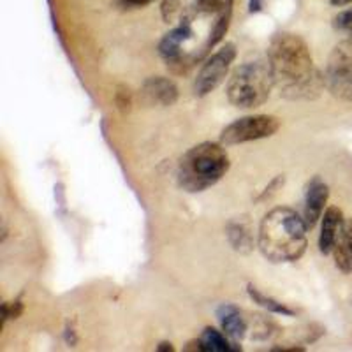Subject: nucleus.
Wrapping results in <instances>:
<instances>
[{"instance_id":"f257e3e1","label":"nucleus","mask_w":352,"mask_h":352,"mask_svg":"<svg viewBox=\"0 0 352 352\" xmlns=\"http://www.w3.org/2000/svg\"><path fill=\"white\" fill-rule=\"evenodd\" d=\"M268 64L275 87L291 100L316 99L326 87L324 76L316 69L312 53L296 34H276L270 43Z\"/></svg>"},{"instance_id":"f03ea898","label":"nucleus","mask_w":352,"mask_h":352,"mask_svg":"<svg viewBox=\"0 0 352 352\" xmlns=\"http://www.w3.org/2000/svg\"><path fill=\"white\" fill-rule=\"evenodd\" d=\"M308 226L303 217L287 206L264 215L259 226L257 245L272 263H294L307 250Z\"/></svg>"},{"instance_id":"7ed1b4c3","label":"nucleus","mask_w":352,"mask_h":352,"mask_svg":"<svg viewBox=\"0 0 352 352\" xmlns=\"http://www.w3.org/2000/svg\"><path fill=\"white\" fill-rule=\"evenodd\" d=\"M229 166V155L222 144L210 141L196 144L178 162V185L185 192H203L224 178Z\"/></svg>"},{"instance_id":"20e7f679","label":"nucleus","mask_w":352,"mask_h":352,"mask_svg":"<svg viewBox=\"0 0 352 352\" xmlns=\"http://www.w3.org/2000/svg\"><path fill=\"white\" fill-rule=\"evenodd\" d=\"M273 87H275V78L270 64L256 60L247 62L232 71L226 94L232 106L252 109L259 108L268 100Z\"/></svg>"},{"instance_id":"39448f33","label":"nucleus","mask_w":352,"mask_h":352,"mask_svg":"<svg viewBox=\"0 0 352 352\" xmlns=\"http://www.w3.org/2000/svg\"><path fill=\"white\" fill-rule=\"evenodd\" d=\"M280 129V120L273 115H252L238 118L220 132L222 144H241L272 138Z\"/></svg>"},{"instance_id":"423d86ee","label":"nucleus","mask_w":352,"mask_h":352,"mask_svg":"<svg viewBox=\"0 0 352 352\" xmlns=\"http://www.w3.org/2000/svg\"><path fill=\"white\" fill-rule=\"evenodd\" d=\"M324 83L335 97L352 100V43L335 46L326 65Z\"/></svg>"},{"instance_id":"0eeeda50","label":"nucleus","mask_w":352,"mask_h":352,"mask_svg":"<svg viewBox=\"0 0 352 352\" xmlns=\"http://www.w3.org/2000/svg\"><path fill=\"white\" fill-rule=\"evenodd\" d=\"M234 58H236V48L231 43H228L219 52L210 55L204 60L199 72H197V78L194 81V94L197 97H204L212 94L226 80Z\"/></svg>"},{"instance_id":"6e6552de","label":"nucleus","mask_w":352,"mask_h":352,"mask_svg":"<svg viewBox=\"0 0 352 352\" xmlns=\"http://www.w3.org/2000/svg\"><path fill=\"white\" fill-rule=\"evenodd\" d=\"M329 188L319 176L308 182L307 190H305V206H303V219L307 222L308 229H314L316 224L324 215V206L328 203Z\"/></svg>"},{"instance_id":"1a4fd4ad","label":"nucleus","mask_w":352,"mask_h":352,"mask_svg":"<svg viewBox=\"0 0 352 352\" xmlns=\"http://www.w3.org/2000/svg\"><path fill=\"white\" fill-rule=\"evenodd\" d=\"M140 97L148 106H173L178 99V87L168 78L153 76L144 81Z\"/></svg>"},{"instance_id":"9d476101","label":"nucleus","mask_w":352,"mask_h":352,"mask_svg":"<svg viewBox=\"0 0 352 352\" xmlns=\"http://www.w3.org/2000/svg\"><path fill=\"white\" fill-rule=\"evenodd\" d=\"M345 220L344 213L340 208L336 206H329L322 215V226H320V234H319V250L324 256L333 252L335 241L340 234L342 228H344Z\"/></svg>"},{"instance_id":"9b49d317","label":"nucleus","mask_w":352,"mask_h":352,"mask_svg":"<svg viewBox=\"0 0 352 352\" xmlns=\"http://www.w3.org/2000/svg\"><path fill=\"white\" fill-rule=\"evenodd\" d=\"M331 254L335 256L336 268L345 275L352 273V219L345 220Z\"/></svg>"},{"instance_id":"f8f14e48","label":"nucleus","mask_w":352,"mask_h":352,"mask_svg":"<svg viewBox=\"0 0 352 352\" xmlns=\"http://www.w3.org/2000/svg\"><path fill=\"white\" fill-rule=\"evenodd\" d=\"M219 320L220 326L224 329L226 335L234 342H240L247 335V322L241 317L240 310L232 305H222L219 308Z\"/></svg>"},{"instance_id":"ddd939ff","label":"nucleus","mask_w":352,"mask_h":352,"mask_svg":"<svg viewBox=\"0 0 352 352\" xmlns=\"http://www.w3.org/2000/svg\"><path fill=\"white\" fill-rule=\"evenodd\" d=\"M228 236L234 250H238V252L248 254L254 248L252 229L243 220H234L229 224Z\"/></svg>"},{"instance_id":"4468645a","label":"nucleus","mask_w":352,"mask_h":352,"mask_svg":"<svg viewBox=\"0 0 352 352\" xmlns=\"http://www.w3.org/2000/svg\"><path fill=\"white\" fill-rule=\"evenodd\" d=\"M201 351L208 352H228V351H238L236 347H232L234 344H229V340L220 331L213 328H206L199 336Z\"/></svg>"},{"instance_id":"2eb2a0df","label":"nucleus","mask_w":352,"mask_h":352,"mask_svg":"<svg viewBox=\"0 0 352 352\" xmlns=\"http://www.w3.org/2000/svg\"><path fill=\"white\" fill-rule=\"evenodd\" d=\"M247 292H248V296L254 300V303H257L259 307L266 308L268 312L278 314V316H287V317L294 316V310H291L289 307H285V305L280 303V301H276V300H273V298L263 294V292H261L259 289L254 287V285H248Z\"/></svg>"},{"instance_id":"dca6fc26","label":"nucleus","mask_w":352,"mask_h":352,"mask_svg":"<svg viewBox=\"0 0 352 352\" xmlns=\"http://www.w3.org/2000/svg\"><path fill=\"white\" fill-rule=\"evenodd\" d=\"M115 102L118 106L122 113H127L131 111V106H132V94H131V88L129 87H118L115 94Z\"/></svg>"},{"instance_id":"f3484780","label":"nucleus","mask_w":352,"mask_h":352,"mask_svg":"<svg viewBox=\"0 0 352 352\" xmlns=\"http://www.w3.org/2000/svg\"><path fill=\"white\" fill-rule=\"evenodd\" d=\"M196 8L201 14H210V12H220L228 0H194Z\"/></svg>"},{"instance_id":"a211bd4d","label":"nucleus","mask_w":352,"mask_h":352,"mask_svg":"<svg viewBox=\"0 0 352 352\" xmlns=\"http://www.w3.org/2000/svg\"><path fill=\"white\" fill-rule=\"evenodd\" d=\"M335 27L352 39V9L342 11L340 14L335 18Z\"/></svg>"},{"instance_id":"6ab92c4d","label":"nucleus","mask_w":352,"mask_h":352,"mask_svg":"<svg viewBox=\"0 0 352 352\" xmlns=\"http://www.w3.org/2000/svg\"><path fill=\"white\" fill-rule=\"evenodd\" d=\"M23 312V305L20 301H12V303L2 305V328L8 322V319H16Z\"/></svg>"},{"instance_id":"aec40b11","label":"nucleus","mask_w":352,"mask_h":352,"mask_svg":"<svg viewBox=\"0 0 352 352\" xmlns=\"http://www.w3.org/2000/svg\"><path fill=\"white\" fill-rule=\"evenodd\" d=\"M153 0H124L125 6H131V8H143V6L150 4Z\"/></svg>"},{"instance_id":"412c9836","label":"nucleus","mask_w":352,"mask_h":352,"mask_svg":"<svg viewBox=\"0 0 352 352\" xmlns=\"http://www.w3.org/2000/svg\"><path fill=\"white\" fill-rule=\"evenodd\" d=\"M352 0H331V4L333 6H338V8H342V6H347L351 4Z\"/></svg>"},{"instance_id":"4be33fe9","label":"nucleus","mask_w":352,"mask_h":352,"mask_svg":"<svg viewBox=\"0 0 352 352\" xmlns=\"http://www.w3.org/2000/svg\"><path fill=\"white\" fill-rule=\"evenodd\" d=\"M157 351H173V347H171V344H168V342H162V344L157 347Z\"/></svg>"}]
</instances>
